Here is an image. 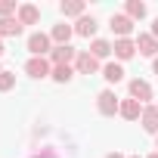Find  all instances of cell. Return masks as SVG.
Returning a JSON list of instances; mask_svg holds the SVG:
<instances>
[{"label":"cell","mask_w":158,"mask_h":158,"mask_svg":"<svg viewBox=\"0 0 158 158\" xmlns=\"http://www.w3.org/2000/svg\"><path fill=\"white\" fill-rule=\"evenodd\" d=\"M109 28H112V31L118 34V40H121V37H127V34L133 31V19H130L127 13H115V16L109 19Z\"/></svg>","instance_id":"obj_3"},{"label":"cell","mask_w":158,"mask_h":158,"mask_svg":"<svg viewBox=\"0 0 158 158\" xmlns=\"http://www.w3.org/2000/svg\"><path fill=\"white\" fill-rule=\"evenodd\" d=\"M96 109H99V115H106V118H112L118 109H121V102H118V96L112 93V90H102L99 96H96Z\"/></svg>","instance_id":"obj_2"},{"label":"cell","mask_w":158,"mask_h":158,"mask_svg":"<svg viewBox=\"0 0 158 158\" xmlns=\"http://www.w3.org/2000/svg\"><path fill=\"white\" fill-rule=\"evenodd\" d=\"M0 34H3V37H16V34H22V22H19L16 16L0 19Z\"/></svg>","instance_id":"obj_14"},{"label":"cell","mask_w":158,"mask_h":158,"mask_svg":"<svg viewBox=\"0 0 158 158\" xmlns=\"http://www.w3.org/2000/svg\"><path fill=\"white\" fill-rule=\"evenodd\" d=\"M71 25H53V31H50V40H56V47H65L68 44V37H71Z\"/></svg>","instance_id":"obj_15"},{"label":"cell","mask_w":158,"mask_h":158,"mask_svg":"<svg viewBox=\"0 0 158 158\" xmlns=\"http://www.w3.org/2000/svg\"><path fill=\"white\" fill-rule=\"evenodd\" d=\"M152 68H155V74H158V59H152Z\"/></svg>","instance_id":"obj_25"},{"label":"cell","mask_w":158,"mask_h":158,"mask_svg":"<svg viewBox=\"0 0 158 158\" xmlns=\"http://www.w3.org/2000/svg\"><path fill=\"white\" fill-rule=\"evenodd\" d=\"M13 13H19L16 10V0H0V19H10Z\"/></svg>","instance_id":"obj_22"},{"label":"cell","mask_w":158,"mask_h":158,"mask_svg":"<svg viewBox=\"0 0 158 158\" xmlns=\"http://www.w3.org/2000/svg\"><path fill=\"white\" fill-rule=\"evenodd\" d=\"M136 50H139V56L158 59V40H155L152 34H139V37H136Z\"/></svg>","instance_id":"obj_8"},{"label":"cell","mask_w":158,"mask_h":158,"mask_svg":"<svg viewBox=\"0 0 158 158\" xmlns=\"http://www.w3.org/2000/svg\"><path fill=\"white\" fill-rule=\"evenodd\" d=\"M118 115L127 118V121H136V118H143V102H136V99H124L121 109H118Z\"/></svg>","instance_id":"obj_10"},{"label":"cell","mask_w":158,"mask_h":158,"mask_svg":"<svg viewBox=\"0 0 158 158\" xmlns=\"http://www.w3.org/2000/svg\"><path fill=\"white\" fill-rule=\"evenodd\" d=\"M130 99H136V102L152 99V87H149V81H143V77H133V81H130Z\"/></svg>","instance_id":"obj_7"},{"label":"cell","mask_w":158,"mask_h":158,"mask_svg":"<svg viewBox=\"0 0 158 158\" xmlns=\"http://www.w3.org/2000/svg\"><path fill=\"white\" fill-rule=\"evenodd\" d=\"M149 158H158V152H155V155H149Z\"/></svg>","instance_id":"obj_27"},{"label":"cell","mask_w":158,"mask_h":158,"mask_svg":"<svg viewBox=\"0 0 158 158\" xmlns=\"http://www.w3.org/2000/svg\"><path fill=\"white\" fill-rule=\"evenodd\" d=\"M74 34H81V37H93L96 34V19L93 16H81L74 25Z\"/></svg>","instance_id":"obj_13"},{"label":"cell","mask_w":158,"mask_h":158,"mask_svg":"<svg viewBox=\"0 0 158 158\" xmlns=\"http://www.w3.org/2000/svg\"><path fill=\"white\" fill-rule=\"evenodd\" d=\"M143 130L158 133V106H143Z\"/></svg>","instance_id":"obj_12"},{"label":"cell","mask_w":158,"mask_h":158,"mask_svg":"<svg viewBox=\"0 0 158 158\" xmlns=\"http://www.w3.org/2000/svg\"><path fill=\"white\" fill-rule=\"evenodd\" d=\"M152 37H155V40H158V19H155V22H152Z\"/></svg>","instance_id":"obj_23"},{"label":"cell","mask_w":158,"mask_h":158,"mask_svg":"<svg viewBox=\"0 0 158 158\" xmlns=\"http://www.w3.org/2000/svg\"><path fill=\"white\" fill-rule=\"evenodd\" d=\"M74 59H77V50L68 47V44L65 47H53V53H50V62L53 65H71Z\"/></svg>","instance_id":"obj_6"},{"label":"cell","mask_w":158,"mask_h":158,"mask_svg":"<svg viewBox=\"0 0 158 158\" xmlns=\"http://www.w3.org/2000/svg\"><path fill=\"white\" fill-rule=\"evenodd\" d=\"M106 158H124V155H121V152H112V155H106Z\"/></svg>","instance_id":"obj_24"},{"label":"cell","mask_w":158,"mask_h":158,"mask_svg":"<svg viewBox=\"0 0 158 158\" xmlns=\"http://www.w3.org/2000/svg\"><path fill=\"white\" fill-rule=\"evenodd\" d=\"M25 71H28L31 77H47V74H53V62H50L47 56H31V59L25 62Z\"/></svg>","instance_id":"obj_1"},{"label":"cell","mask_w":158,"mask_h":158,"mask_svg":"<svg viewBox=\"0 0 158 158\" xmlns=\"http://www.w3.org/2000/svg\"><path fill=\"white\" fill-rule=\"evenodd\" d=\"M115 56L118 59H133V53H136V40H130V37H121V40H115Z\"/></svg>","instance_id":"obj_11"},{"label":"cell","mask_w":158,"mask_h":158,"mask_svg":"<svg viewBox=\"0 0 158 158\" xmlns=\"http://www.w3.org/2000/svg\"><path fill=\"white\" fill-rule=\"evenodd\" d=\"M102 77L109 84H118V81H124V68L118 65V62H109L106 68H102Z\"/></svg>","instance_id":"obj_16"},{"label":"cell","mask_w":158,"mask_h":158,"mask_svg":"<svg viewBox=\"0 0 158 158\" xmlns=\"http://www.w3.org/2000/svg\"><path fill=\"white\" fill-rule=\"evenodd\" d=\"M90 53H93L96 59H106V56L112 53V44H109V40H93V47H90Z\"/></svg>","instance_id":"obj_19"},{"label":"cell","mask_w":158,"mask_h":158,"mask_svg":"<svg viewBox=\"0 0 158 158\" xmlns=\"http://www.w3.org/2000/svg\"><path fill=\"white\" fill-rule=\"evenodd\" d=\"M28 53H31V56H47V53H53V50H50V34L34 31V34L28 37Z\"/></svg>","instance_id":"obj_4"},{"label":"cell","mask_w":158,"mask_h":158,"mask_svg":"<svg viewBox=\"0 0 158 158\" xmlns=\"http://www.w3.org/2000/svg\"><path fill=\"white\" fill-rule=\"evenodd\" d=\"M3 50H6V47H3V40H0V56H3Z\"/></svg>","instance_id":"obj_26"},{"label":"cell","mask_w":158,"mask_h":158,"mask_svg":"<svg viewBox=\"0 0 158 158\" xmlns=\"http://www.w3.org/2000/svg\"><path fill=\"white\" fill-rule=\"evenodd\" d=\"M16 19L22 22V28H25V25H37V19H40V10H37L34 3H22V6H19V13H16Z\"/></svg>","instance_id":"obj_9"},{"label":"cell","mask_w":158,"mask_h":158,"mask_svg":"<svg viewBox=\"0 0 158 158\" xmlns=\"http://www.w3.org/2000/svg\"><path fill=\"white\" fill-rule=\"evenodd\" d=\"M74 68L81 71V74H96V71H99V59H96L90 50H84V53H77V59H74Z\"/></svg>","instance_id":"obj_5"},{"label":"cell","mask_w":158,"mask_h":158,"mask_svg":"<svg viewBox=\"0 0 158 158\" xmlns=\"http://www.w3.org/2000/svg\"><path fill=\"white\" fill-rule=\"evenodd\" d=\"M59 10H62V16H84L87 6H84V0H68V3H62Z\"/></svg>","instance_id":"obj_18"},{"label":"cell","mask_w":158,"mask_h":158,"mask_svg":"<svg viewBox=\"0 0 158 158\" xmlns=\"http://www.w3.org/2000/svg\"><path fill=\"white\" fill-rule=\"evenodd\" d=\"M130 158H139V155H130Z\"/></svg>","instance_id":"obj_28"},{"label":"cell","mask_w":158,"mask_h":158,"mask_svg":"<svg viewBox=\"0 0 158 158\" xmlns=\"http://www.w3.org/2000/svg\"><path fill=\"white\" fill-rule=\"evenodd\" d=\"M13 87H16V74L0 71V93H6V90H13Z\"/></svg>","instance_id":"obj_21"},{"label":"cell","mask_w":158,"mask_h":158,"mask_svg":"<svg viewBox=\"0 0 158 158\" xmlns=\"http://www.w3.org/2000/svg\"><path fill=\"white\" fill-rule=\"evenodd\" d=\"M71 74H74L71 65H53V74H50V77H53L56 84H68V81H71Z\"/></svg>","instance_id":"obj_17"},{"label":"cell","mask_w":158,"mask_h":158,"mask_svg":"<svg viewBox=\"0 0 158 158\" xmlns=\"http://www.w3.org/2000/svg\"><path fill=\"white\" fill-rule=\"evenodd\" d=\"M124 10H127V16H130V19H143V16H146V3H139V0H130Z\"/></svg>","instance_id":"obj_20"}]
</instances>
